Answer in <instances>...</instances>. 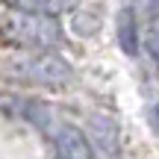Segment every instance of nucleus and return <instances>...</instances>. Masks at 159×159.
<instances>
[{"label": "nucleus", "instance_id": "obj_1", "mask_svg": "<svg viewBox=\"0 0 159 159\" xmlns=\"http://www.w3.org/2000/svg\"><path fill=\"white\" fill-rule=\"evenodd\" d=\"M3 35L18 47H30V50H53L65 41L62 27L53 21V15H35V12L9 15L3 21Z\"/></svg>", "mask_w": 159, "mask_h": 159}, {"label": "nucleus", "instance_id": "obj_2", "mask_svg": "<svg viewBox=\"0 0 159 159\" xmlns=\"http://www.w3.org/2000/svg\"><path fill=\"white\" fill-rule=\"evenodd\" d=\"M12 77L30 85L44 89H62L74 80V71L62 56H53L50 50H35L33 56H24L12 62Z\"/></svg>", "mask_w": 159, "mask_h": 159}, {"label": "nucleus", "instance_id": "obj_3", "mask_svg": "<svg viewBox=\"0 0 159 159\" xmlns=\"http://www.w3.org/2000/svg\"><path fill=\"white\" fill-rule=\"evenodd\" d=\"M50 136H53V144H56L62 159H91L94 156V148H91L85 130H80L77 124L62 121L50 130Z\"/></svg>", "mask_w": 159, "mask_h": 159}, {"label": "nucleus", "instance_id": "obj_4", "mask_svg": "<svg viewBox=\"0 0 159 159\" xmlns=\"http://www.w3.org/2000/svg\"><path fill=\"white\" fill-rule=\"evenodd\" d=\"M85 136L106 159H118L121 156V139H118V127L109 115H91L85 124Z\"/></svg>", "mask_w": 159, "mask_h": 159}, {"label": "nucleus", "instance_id": "obj_5", "mask_svg": "<svg viewBox=\"0 0 159 159\" xmlns=\"http://www.w3.org/2000/svg\"><path fill=\"white\" fill-rule=\"evenodd\" d=\"M115 30H118V44L127 56H136L139 53V27H136V15L133 9H121L118 21H115Z\"/></svg>", "mask_w": 159, "mask_h": 159}, {"label": "nucleus", "instance_id": "obj_6", "mask_svg": "<svg viewBox=\"0 0 159 159\" xmlns=\"http://www.w3.org/2000/svg\"><path fill=\"white\" fill-rule=\"evenodd\" d=\"M18 12H35V15H62L74 6V0H6Z\"/></svg>", "mask_w": 159, "mask_h": 159}, {"label": "nucleus", "instance_id": "obj_7", "mask_svg": "<svg viewBox=\"0 0 159 159\" xmlns=\"http://www.w3.org/2000/svg\"><path fill=\"white\" fill-rule=\"evenodd\" d=\"M144 44H148V53H150V59H153V65H156V71H159V27H153L148 33Z\"/></svg>", "mask_w": 159, "mask_h": 159}, {"label": "nucleus", "instance_id": "obj_8", "mask_svg": "<svg viewBox=\"0 0 159 159\" xmlns=\"http://www.w3.org/2000/svg\"><path fill=\"white\" fill-rule=\"evenodd\" d=\"M150 121H153V130L159 133V103H156L153 109H150Z\"/></svg>", "mask_w": 159, "mask_h": 159}, {"label": "nucleus", "instance_id": "obj_9", "mask_svg": "<svg viewBox=\"0 0 159 159\" xmlns=\"http://www.w3.org/2000/svg\"><path fill=\"white\" fill-rule=\"evenodd\" d=\"M150 6H153V15H159V0H150Z\"/></svg>", "mask_w": 159, "mask_h": 159}]
</instances>
